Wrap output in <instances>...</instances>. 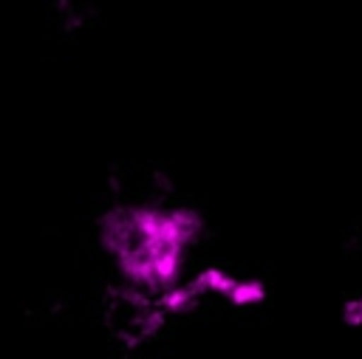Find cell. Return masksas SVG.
<instances>
[{
    "label": "cell",
    "instance_id": "6da1fadb",
    "mask_svg": "<svg viewBox=\"0 0 362 359\" xmlns=\"http://www.w3.org/2000/svg\"><path fill=\"white\" fill-rule=\"evenodd\" d=\"M201 235V215L164 198L119 201L99 218V243L119 286L141 294H167L187 283Z\"/></svg>",
    "mask_w": 362,
    "mask_h": 359
}]
</instances>
